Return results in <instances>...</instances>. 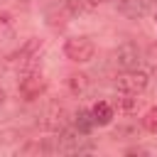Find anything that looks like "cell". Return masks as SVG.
I'll return each mask as SVG.
<instances>
[{
  "label": "cell",
  "instance_id": "6da1fadb",
  "mask_svg": "<svg viewBox=\"0 0 157 157\" xmlns=\"http://www.w3.org/2000/svg\"><path fill=\"white\" fill-rule=\"evenodd\" d=\"M44 88H47V81H44V76H42L37 69L22 71L20 83H17V91H20V96H22L25 101H34V98H39V96L44 93Z\"/></svg>",
  "mask_w": 157,
  "mask_h": 157
},
{
  "label": "cell",
  "instance_id": "7a4b0ae2",
  "mask_svg": "<svg viewBox=\"0 0 157 157\" xmlns=\"http://www.w3.org/2000/svg\"><path fill=\"white\" fill-rule=\"evenodd\" d=\"M64 54H66V59H71L76 64H86V61L93 59L96 47H93V42L88 37H74V39H66Z\"/></svg>",
  "mask_w": 157,
  "mask_h": 157
},
{
  "label": "cell",
  "instance_id": "3957f363",
  "mask_svg": "<svg viewBox=\"0 0 157 157\" xmlns=\"http://www.w3.org/2000/svg\"><path fill=\"white\" fill-rule=\"evenodd\" d=\"M150 83V76L147 71H140V69H128L125 74L118 76V91L120 93H142Z\"/></svg>",
  "mask_w": 157,
  "mask_h": 157
},
{
  "label": "cell",
  "instance_id": "277c9868",
  "mask_svg": "<svg viewBox=\"0 0 157 157\" xmlns=\"http://www.w3.org/2000/svg\"><path fill=\"white\" fill-rule=\"evenodd\" d=\"M113 61H115L123 71H128V69H137V64H140V52H137V47H135L132 42H123V44L115 47V52H113Z\"/></svg>",
  "mask_w": 157,
  "mask_h": 157
},
{
  "label": "cell",
  "instance_id": "5b68a950",
  "mask_svg": "<svg viewBox=\"0 0 157 157\" xmlns=\"http://www.w3.org/2000/svg\"><path fill=\"white\" fill-rule=\"evenodd\" d=\"M42 125H44L47 130H52V132L64 130V128H66V108H64L61 103H49L47 110H44Z\"/></svg>",
  "mask_w": 157,
  "mask_h": 157
},
{
  "label": "cell",
  "instance_id": "8992f818",
  "mask_svg": "<svg viewBox=\"0 0 157 157\" xmlns=\"http://www.w3.org/2000/svg\"><path fill=\"white\" fill-rule=\"evenodd\" d=\"M118 10L132 20L142 17L145 10H147V0H118Z\"/></svg>",
  "mask_w": 157,
  "mask_h": 157
},
{
  "label": "cell",
  "instance_id": "52a82bcc",
  "mask_svg": "<svg viewBox=\"0 0 157 157\" xmlns=\"http://www.w3.org/2000/svg\"><path fill=\"white\" fill-rule=\"evenodd\" d=\"M66 86H69V93L78 98V96H83L88 91V76L86 74H69Z\"/></svg>",
  "mask_w": 157,
  "mask_h": 157
},
{
  "label": "cell",
  "instance_id": "ba28073f",
  "mask_svg": "<svg viewBox=\"0 0 157 157\" xmlns=\"http://www.w3.org/2000/svg\"><path fill=\"white\" fill-rule=\"evenodd\" d=\"M91 113H93L96 125H108V123L113 120V108H110V103H105V101H98Z\"/></svg>",
  "mask_w": 157,
  "mask_h": 157
},
{
  "label": "cell",
  "instance_id": "9c48e42d",
  "mask_svg": "<svg viewBox=\"0 0 157 157\" xmlns=\"http://www.w3.org/2000/svg\"><path fill=\"white\" fill-rule=\"evenodd\" d=\"M74 125H76V130H78V132L88 135V132H91V128L96 125L93 113H88V110H78V113L74 115Z\"/></svg>",
  "mask_w": 157,
  "mask_h": 157
},
{
  "label": "cell",
  "instance_id": "30bf717a",
  "mask_svg": "<svg viewBox=\"0 0 157 157\" xmlns=\"http://www.w3.org/2000/svg\"><path fill=\"white\" fill-rule=\"evenodd\" d=\"M98 2L96 0H64V7L71 12V15H78L83 10H93Z\"/></svg>",
  "mask_w": 157,
  "mask_h": 157
},
{
  "label": "cell",
  "instance_id": "8fae6325",
  "mask_svg": "<svg viewBox=\"0 0 157 157\" xmlns=\"http://www.w3.org/2000/svg\"><path fill=\"white\" fill-rule=\"evenodd\" d=\"M118 108H120L123 113L137 110V96H135V93H123V96L118 98Z\"/></svg>",
  "mask_w": 157,
  "mask_h": 157
},
{
  "label": "cell",
  "instance_id": "7c38bea8",
  "mask_svg": "<svg viewBox=\"0 0 157 157\" xmlns=\"http://www.w3.org/2000/svg\"><path fill=\"white\" fill-rule=\"evenodd\" d=\"M142 123H145V128H147L150 132H157V105L147 110V115L142 118Z\"/></svg>",
  "mask_w": 157,
  "mask_h": 157
},
{
  "label": "cell",
  "instance_id": "4fadbf2b",
  "mask_svg": "<svg viewBox=\"0 0 157 157\" xmlns=\"http://www.w3.org/2000/svg\"><path fill=\"white\" fill-rule=\"evenodd\" d=\"M96 2H110V0H96Z\"/></svg>",
  "mask_w": 157,
  "mask_h": 157
},
{
  "label": "cell",
  "instance_id": "5bb4252c",
  "mask_svg": "<svg viewBox=\"0 0 157 157\" xmlns=\"http://www.w3.org/2000/svg\"><path fill=\"white\" fill-rule=\"evenodd\" d=\"M155 2H157V0H155Z\"/></svg>",
  "mask_w": 157,
  "mask_h": 157
}]
</instances>
